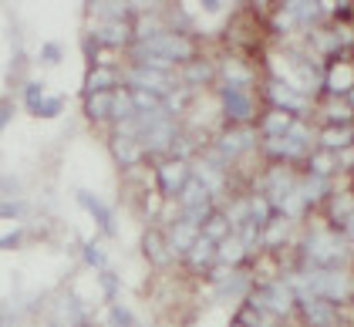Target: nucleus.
Instances as JSON below:
<instances>
[{
  "mask_svg": "<svg viewBox=\"0 0 354 327\" xmlns=\"http://www.w3.org/2000/svg\"><path fill=\"white\" fill-rule=\"evenodd\" d=\"M136 102H132V91L129 88H118L115 91V105H111V122L115 125H122V122H129V118H136Z\"/></svg>",
  "mask_w": 354,
  "mask_h": 327,
  "instance_id": "obj_31",
  "label": "nucleus"
},
{
  "mask_svg": "<svg viewBox=\"0 0 354 327\" xmlns=\"http://www.w3.org/2000/svg\"><path fill=\"white\" fill-rule=\"evenodd\" d=\"M142 253H145V260H149L156 270H165V267L176 260V253H172V246H169V236H165L162 230H145V233H142Z\"/></svg>",
  "mask_w": 354,
  "mask_h": 327,
  "instance_id": "obj_12",
  "label": "nucleus"
},
{
  "mask_svg": "<svg viewBox=\"0 0 354 327\" xmlns=\"http://www.w3.org/2000/svg\"><path fill=\"white\" fill-rule=\"evenodd\" d=\"M324 88L334 95V98H348V91L354 88V68L351 64H330L324 78Z\"/></svg>",
  "mask_w": 354,
  "mask_h": 327,
  "instance_id": "obj_21",
  "label": "nucleus"
},
{
  "mask_svg": "<svg viewBox=\"0 0 354 327\" xmlns=\"http://www.w3.org/2000/svg\"><path fill=\"white\" fill-rule=\"evenodd\" d=\"M24 213H28V203H24V199H3V219H7V223L21 219Z\"/></svg>",
  "mask_w": 354,
  "mask_h": 327,
  "instance_id": "obj_38",
  "label": "nucleus"
},
{
  "mask_svg": "<svg viewBox=\"0 0 354 327\" xmlns=\"http://www.w3.org/2000/svg\"><path fill=\"white\" fill-rule=\"evenodd\" d=\"M253 145H257V132L246 129V125H233V129H226V132L213 142V149H216L226 162H236V159H240L243 152H250Z\"/></svg>",
  "mask_w": 354,
  "mask_h": 327,
  "instance_id": "obj_9",
  "label": "nucleus"
},
{
  "mask_svg": "<svg viewBox=\"0 0 354 327\" xmlns=\"http://www.w3.org/2000/svg\"><path fill=\"white\" fill-rule=\"evenodd\" d=\"M246 303H253L257 310H263L273 321H283V317H290L297 310V294L290 290V283L283 277L280 280H263V283L257 280V287H253Z\"/></svg>",
  "mask_w": 354,
  "mask_h": 327,
  "instance_id": "obj_3",
  "label": "nucleus"
},
{
  "mask_svg": "<svg viewBox=\"0 0 354 327\" xmlns=\"http://www.w3.org/2000/svg\"><path fill=\"white\" fill-rule=\"evenodd\" d=\"M219 109L233 125H250L253 111H257L253 109V95L246 88H236V84H223L219 88Z\"/></svg>",
  "mask_w": 354,
  "mask_h": 327,
  "instance_id": "obj_5",
  "label": "nucleus"
},
{
  "mask_svg": "<svg viewBox=\"0 0 354 327\" xmlns=\"http://www.w3.org/2000/svg\"><path fill=\"white\" fill-rule=\"evenodd\" d=\"M192 179V162H179L169 159L156 169V189L162 192L165 199H179V192L186 189V183Z\"/></svg>",
  "mask_w": 354,
  "mask_h": 327,
  "instance_id": "obj_7",
  "label": "nucleus"
},
{
  "mask_svg": "<svg viewBox=\"0 0 354 327\" xmlns=\"http://www.w3.org/2000/svg\"><path fill=\"white\" fill-rule=\"evenodd\" d=\"M334 17H341V21L354 17V3H334Z\"/></svg>",
  "mask_w": 354,
  "mask_h": 327,
  "instance_id": "obj_41",
  "label": "nucleus"
},
{
  "mask_svg": "<svg viewBox=\"0 0 354 327\" xmlns=\"http://www.w3.org/2000/svg\"><path fill=\"white\" fill-rule=\"evenodd\" d=\"M334 169H337V156H334V152H324V149H321V152L310 159V172H317V176H327V179H330Z\"/></svg>",
  "mask_w": 354,
  "mask_h": 327,
  "instance_id": "obj_36",
  "label": "nucleus"
},
{
  "mask_svg": "<svg viewBox=\"0 0 354 327\" xmlns=\"http://www.w3.org/2000/svg\"><path fill=\"white\" fill-rule=\"evenodd\" d=\"M176 71H162V68H149V64H132L125 71V84L129 91H152L159 98H169L176 91Z\"/></svg>",
  "mask_w": 354,
  "mask_h": 327,
  "instance_id": "obj_4",
  "label": "nucleus"
},
{
  "mask_svg": "<svg viewBox=\"0 0 354 327\" xmlns=\"http://www.w3.org/2000/svg\"><path fill=\"white\" fill-rule=\"evenodd\" d=\"M51 324L82 327V324H88V310H84V303L75 297V294H64V297L55 303V310H51Z\"/></svg>",
  "mask_w": 354,
  "mask_h": 327,
  "instance_id": "obj_14",
  "label": "nucleus"
},
{
  "mask_svg": "<svg viewBox=\"0 0 354 327\" xmlns=\"http://www.w3.org/2000/svg\"><path fill=\"white\" fill-rule=\"evenodd\" d=\"M111 156H115V162L122 165V169H136L138 159L145 156V149H142V142H138V138L111 136Z\"/></svg>",
  "mask_w": 354,
  "mask_h": 327,
  "instance_id": "obj_19",
  "label": "nucleus"
},
{
  "mask_svg": "<svg viewBox=\"0 0 354 327\" xmlns=\"http://www.w3.org/2000/svg\"><path fill=\"white\" fill-rule=\"evenodd\" d=\"M213 75H216V68L209 64V61H192V64H186L183 71H179V82L189 84V88H199V84H209L213 82Z\"/></svg>",
  "mask_w": 354,
  "mask_h": 327,
  "instance_id": "obj_24",
  "label": "nucleus"
},
{
  "mask_svg": "<svg viewBox=\"0 0 354 327\" xmlns=\"http://www.w3.org/2000/svg\"><path fill=\"white\" fill-rule=\"evenodd\" d=\"M105 321H109V327H136V314L125 307V303H109V310H105Z\"/></svg>",
  "mask_w": 354,
  "mask_h": 327,
  "instance_id": "obj_32",
  "label": "nucleus"
},
{
  "mask_svg": "<svg viewBox=\"0 0 354 327\" xmlns=\"http://www.w3.org/2000/svg\"><path fill=\"white\" fill-rule=\"evenodd\" d=\"M64 111V95H55V91H48V98H44V105L37 111V118H57Z\"/></svg>",
  "mask_w": 354,
  "mask_h": 327,
  "instance_id": "obj_37",
  "label": "nucleus"
},
{
  "mask_svg": "<svg viewBox=\"0 0 354 327\" xmlns=\"http://www.w3.org/2000/svg\"><path fill=\"white\" fill-rule=\"evenodd\" d=\"M21 243H24V226L3 233V250H14V246H21Z\"/></svg>",
  "mask_w": 354,
  "mask_h": 327,
  "instance_id": "obj_40",
  "label": "nucleus"
},
{
  "mask_svg": "<svg viewBox=\"0 0 354 327\" xmlns=\"http://www.w3.org/2000/svg\"><path fill=\"white\" fill-rule=\"evenodd\" d=\"M82 260L91 267V270H109V246H105V240L102 236H95V240H88L82 250Z\"/></svg>",
  "mask_w": 354,
  "mask_h": 327,
  "instance_id": "obj_28",
  "label": "nucleus"
},
{
  "mask_svg": "<svg viewBox=\"0 0 354 327\" xmlns=\"http://www.w3.org/2000/svg\"><path fill=\"white\" fill-rule=\"evenodd\" d=\"M317 145L324 149V152H344V149H351L354 145V125H327L321 129V136H317Z\"/></svg>",
  "mask_w": 354,
  "mask_h": 327,
  "instance_id": "obj_18",
  "label": "nucleus"
},
{
  "mask_svg": "<svg viewBox=\"0 0 354 327\" xmlns=\"http://www.w3.org/2000/svg\"><path fill=\"white\" fill-rule=\"evenodd\" d=\"M98 287H102V297L109 300V303H115L118 290H122V280H118V273L115 270H102L98 273Z\"/></svg>",
  "mask_w": 354,
  "mask_h": 327,
  "instance_id": "obj_35",
  "label": "nucleus"
},
{
  "mask_svg": "<svg viewBox=\"0 0 354 327\" xmlns=\"http://www.w3.org/2000/svg\"><path fill=\"white\" fill-rule=\"evenodd\" d=\"M283 10H287V17H290L294 24H314V21L324 17V3H307V0L283 3Z\"/></svg>",
  "mask_w": 354,
  "mask_h": 327,
  "instance_id": "obj_25",
  "label": "nucleus"
},
{
  "mask_svg": "<svg viewBox=\"0 0 354 327\" xmlns=\"http://www.w3.org/2000/svg\"><path fill=\"white\" fill-rule=\"evenodd\" d=\"M118 82H122V75L111 64H98L84 75V95H111V91H118Z\"/></svg>",
  "mask_w": 354,
  "mask_h": 327,
  "instance_id": "obj_16",
  "label": "nucleus"
},
{
  "mask_svg": "<svg viewBox=\"0 0 354 327\" xmlns=\"http://www.w3.org/2000/svg\"><path fill=\"white\" fill-rule=\"evenodd\" d=\"M75 199L91 213V219L98 223V230H102L105 236H118V223H115V213L109 209V203H102L95 192H88V189H78L75 192Z\"/></svg>",
  "mask_w": 354,
  "mask_h": 327,
  "instance_id": "obj_13",
  "label": "nucleus"
},
{
  "mask_svg": "<svg viewBox=\"0 0 354 327\" xmlns=\"http://www.w3.org/2000/svg\"><path fill=\"white\" fill-rule=\"evenodd\" d=\"M61 57H64V48H61L57 41H48V44L41 48V61H44V64H61Z\"/></svg>",
  "mask_w": 354,
  "mask_h": 327,
  "instance_id": "obj_39",
  "label": "nucleus"
},
{
  "mask_svg": "<svg viewBox=\"0 0 354 327\" xmlns=\"http://www.w3.org/2000/svg\"><path fill=\"white\" fill-rule=\"evenodd\" d=\"M290 219H283V216H277L270 223V226H263V240H260V246L263 250H280V246L287 243V236H290Z\"/></svg>",
  "mask_w": 354,
  "mask_h": 327,
  "instance_id": "obj_27",
  "label": "nucleus"
},
{
  "mask_svg": "<svg viewBox=\"0 0 354 327\" xmlns=\"http://www.w3.org/2000/svg\"><path fill=\"white\" fill-rule=\"evenodd\" d=\"M111 105H115V91L111 95H88L84 98V115L91 122H111Z\"/></svg>",
  "mask_w": 354,
  "mask_h": 327,
  "instance_id": "obj_29",
  "label": "nucleus"
},
{
  "mask_svg": "<svg viewBox=\"0 0 354 327\" xmlns=\"http://www.w3.org/2000/svg\"><path fill=\"white\" fill-rule=\"evenodd\" d=\"M294 115H287V111L273 109L263 115V122H260V132H263V138H287V132L294 129Z\"/></svg>",
  "mask_w": 354,
  "mask_h": 327,
  "instance_id": "obj_22",
  "label": "nucleus"
},
{
  "mask_svg": "<svg viewBox=\"0 0 354 327\" xmlns=\"http://www.w3.org/2000/svg\"><path fill=\"white\" fill-rule=\"evenodd\" d=\"M297 297H321L344 303L354 297V277L348 270H294L283 277Z\"/></svg>",
  "mask_w": 354,
  "mask_h": 327,
  "instance_id": "obj_2",
  "label": "nucleus"
},
{
  "mask_svg": "<svg viewBox=\"0 0 354 327\" xmlns=\"http://www.w3.org/2000/svg\"><path fill=\"white\" fill-rule=\"evenodd\" d=\"M192 176H196L206 189L213 192V199H216V196H223V189H226V172H223V169H216V165H209V162L192 165Z\"/></svg>",
  "mask_w": 354,
  "mask_h": 327,
  "instance_id": "obj_23",
  "label": "nucleus"
},
{
  "mask_svg": "<svg viewBox=\"0 0 354 327\" xmlns=\"http://www.w3.org/2000/svg\"><path fill=\"white\" fill-rule=\"evenodd\" d=\"M44 98H48V88L44 84H37V82L24 84V109H28V115H37L41 105H44Z\"/></svg>",
  "mask_w": 354,
  "mask_h": 327,
  "instance_id": "obj_33",
  "label": "nucleus"
},
{
  "mask_svg": "<svg viewBox=\"0 0 354 327\" xmlns=\"http://www.w3.org/2000/svg\"><path fill=\"white\" fill-rule=\"evenodd\" d=\"M186 263H189L196 273H206V277H209V273L219 267V246L213 243V240H206V236H199V243L192 246Z\"/></svg>",
  "mask_w": 354,
  "mask_h": 327,
  "instance_id": "obj_17",
  "label": "nucleus"
},
{
  "mask_svg": "<svg viewBox=\"0 0 354 327\" xmlns=\"http://www.w3.org/2000/svg\"><path fill=\"white\" fill-rule=\"evenodd\" d=\"M91 37H95L102 48H125V44L136 37V28H132V21H102Z\"/></svg>",
  "mask_w": 354,
  "mask_h": 327,
  "instance_id": "obj_15",
  "label": "nucleus"
},
{
  "mask_svg": "<svg viewBox=\"0 0 354 327\" xmlns=\"http://www.w3.org/2000/svg\"><path fill=\"white\" fill-rule=\"evenodd\" d=\"M165 236H169V246H172V253H176V260H186L192 253V246L199 243V236H203V230L199 226H192L186 219H172L169 223V230H165Z\"/></svg>",
  "mask_w": 354,
  "mask_h": 327,
  "instance_id": "obj_11",
  "label": "nucleus"
},
{
  "mask_svg": "<svg viewBox=\"0 0 354 327\" xmlns=\"http://www.w3.org/2000/svg\"><path fill=\"white\" fill-rule=\"evenodd\" d=\"M324 115H327V122H330V125H351L354 109L348 105V102H341V98H337V102H330V105L324 109Z\"/></svg>",
  "mask_w": 354,
  "mask_h": 327,
  "instance_id": "obj_34",
  "label": "nucleus"
},
{
  "mask_svg": "<svg viewBox=\"0 0 354 327\" xmlns=\"http://www.w3.org/2000/svg\"><path fill=\"white\" fill-rule=\"evenodd\" d=\"M267 98H270L280 111H287V115H304V111L310 109V98H307L300 88H290V84H283V82L267 84Z\"/></svg>",
  "mask_w": 354,
  "mask_h": 327,
  "instance_id": "obj_10",
  "label": "nucleus"
},
{
  "mask_svg": "<svg viewBox=\"0 0 354 327\" xmlns=\"http://www.w3.org/2000/svg\"><path fill=\"white\" fill-rule=\"evenodd\" d=\"M297 310H300V317H304V324L307 327H341L344 324L337 303H330V300L297 297Z\"/></svg>",
  "mask_w": 354,
  "mask_h": 327,
  "instance_id": "obj_6",
  "label": "nucleus"
},
{
  "mask_svg": "<svg viewBox=\"0 0 354 327\" xmlns=\"http://www.w3.org/2000/svg\"><path fill=\"white\" fill-rule=\"evenodd\" d=\"M14 118V102H3V125Z\"/></svg>",
  "mask_w": 354,
  "mask_h": 327,
  "instance_id": "obj_42",
  "label": "nucleus"
},
{
  "mask_svg": "<svg viewBox=\"0 0 354 327\" xmlns=\"http://www.w3.org/2000/svg\"><path fill=\"white\" fill-rule=\"evenodd\" d=\"M179 136H183V129H179V118L176 115H169V118H162V122H156L145 136L138 138L142 142V149L149 152V156H162V152H169L172 156V145L179 142Z\"/></svg>",
  "mask_w": 354,
  "mask_h": 327,
  "instance_id": "obj_8",
  "label": "nucleus"
},
{
  "mask_svg": "<svg viewBox=\"0 0 354 327\" xmlns=\"http://www.w3.org/2000/svg\"><path fill=\"white\" fill-rule=\"evenodd\" d=\"M203 236H206V240H213V243H226V240H230V236H233V223H230V219H226V213H213V216L206 219V223H203Z\"/></svg>",
  "mask_w": 354,
  "mask_h": 327,
  "instance_id": "obj_26",
  "label": "nucleus"
},
{
  "mask_svg": "<svg viewBox=\"0 0 354 327\" xmlns=\"http://www.w3.org/2000/svg\"><path fill=\"white\" fill-rule=\"evenodd\" d=\"M253 75L240 57H226L223 61V84H236V88H250Z\"/></svg>",
  "mask_w": 354,
  "mask_h": 327,
  "instance_id": "obj_30",
  "label": "nucleus"
},
{
  "mask_svg": "<svg viewBox=\"0 0 354 327\" xmlns=\"http://www.w3.org/2000/svg\"><path fill=\"white\" fill-rule=\"evenodd\" d=\"M250 253H253V250H250V246H246L243 240L233 233L226 243H219V267H226V270H240Z\"/></svg>",
  "mask_w": 354,
  "mask_h": 327,
  "instance_id": "obj_20",
  "label": "nucleus"
},
{
  "mask_svg": "<svg viewBox=\"0 0 354 327\" xmlns=\"http://www.w3.org/2000/svg\"><path fill=\"white\" fill-rule=\"evenodd\" d=\"M300 260L307 270H344L351 260V243L334 226H314L300 243Z\"/></svg>",
  "mask_w": 354,
  "mask_h": 327,
  "instance_id": "obj_1",
  "label": "nucleus"
}]
</instances>
